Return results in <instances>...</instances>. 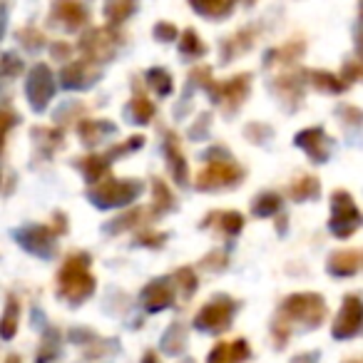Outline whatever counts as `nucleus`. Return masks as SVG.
<instances>
[{"label": "nucleus", "mask_w": 363, "mask_h": 363, "mask_svg": "<svg viewBox=\"0 0 363 363\" xmlns=\"http://www.w3.org/2000/svg\"><path fill=\"white\" fill-rule=\"evenodd\" d=\"M356 50H358V57H361V62H363V28L356 33Z\"/></svg>", "instance_id": "nucleus-42"}, {"label": "nucleus", "mask_w": 363, "mask_h": 363, "mask_svg": "<svg viewBox=\"0 0 363 363\" xmlns=\"http://www.w3.org/2000/svg\"><path fill=\"white\" fill-rule=\"evenodd\" d=\"M21 70H23V60H18L16 55L6 52V55H3V77H8V80H11V77H16Z\"/></svg>", "instance_id": "nucleus-37"}, {"label": "nucleus", "mask_w": 363, "mask_h": 363, "mask_svg": "<svg viewBox=\"0 0 363 363\" xmlns=\"http://www.w3.org/2000/svg\"><path fill=\"white\" fill-rule=\"evenodd\" d=\"M179 50L184 52V55H189V57H199V55H204V52H207V48L199 43L197 33H194L192 28H187V30L182 33V38H179Z\"/></svg>", "instance_id": "nucleus-26"}, {"label": "nucleus", "mask_w": 363, "mask_h": 363, "mask_svg": "<svg viewBox=\"0 0 363 363\" xmlns=\"http://www.w3.org/2000/svg\"><path fill=\"white\" fill-rule=\"evenodd\" d=\"M142 363H160V358L155 356V353H145V358H142Z\"/></svg>", "instance_id": "nucleus-43"}, {"label": "nucleus", "mask_w": 363, "mask_h": 363, "mask_svg": "<svg viewBox=\"0 0 363 363\" xmlns=\"http://www.w3.org/2000/svg\"><path fill=\"white\" fill-rule=\"evenodd\" d=\"M331 209H333V217H331V232L336 234L338 239H346L356 232L358 227L363 224V214L361 209L353 204L351 194L348 192H333L331 199Z\"/></svg>", "instance_id": "nucleus-5"}, {"label": "nucleus", "mask_w": 363, "mask_h": 363, "mask_svg": "<svg viewBox=\"0 0 363 363\" xmlns=\"http://www.w3.org/2000/svg\"><path fill=\"white\" fill-rule=\"evenodd\" d=\"M18 318H21V306H18V301L11 296L6 303V313H3V338H6V341H11V338L16 336Z\"/></svg>", "instance_id": "nucleus-24"}, {"label": "nucleus", "mask_w": 363, "mask_h": 363, "mask_svg": "<svg viewBox=\"0 0 363 363\" xmlns=\"http://www.w3.org/2000/svg\"><path fill=\"white\" fill-rule=\"evenodd\" d=\"M52 92H55V77H52L50 67L45 62L35 65L28 75V82H26V95H28V102L35 112H43L48 107V102L52 100Z\"/></svg>", "instance_id": "nucleus-7"}, {"label": "nucleus", "mask_w": 363, "mask_h": 363, "mask_svg": "<svg viewBox=\"0 0 363 363\" xmlns=\"http://www.w3.org/2000/svg\"><path fill=\"white\" fill-rule=\"evenodd\" d=\"M95 62L90 60H72L65 65V70L60 72V85L67 90H80V87H90L97 77Z\"/></svg>", "instance_id": "nucleus-14"}, {"label": "nucleus", "mask_w": 363, "mask_h": 363, "mask_svg": "<svg viewBox=\"0 0 363 363\" xmlns=\"http://www.w3.org/2000/svg\"><path fill=\"white\" fill-rule=\"evenodd\" d=\"M152 187H155V209H160V214L174 207V197L169 194V189H167L164 182L155 179V182H152Z\"/></svg>", "instance_id": "nucleus-29"}, {"label": "nucleus", "mask_w": 363, "mask_h": 363, "mask_svg": "<svg viewBox=\"0 0 363 363\" xmlns=\"http://www.w3.org/2000/svg\"><path fill=\"white\" fill-rule=\"evenodd\" d=\"M147 80H150V85L155 87L157 95L167 97L172 92V77L164 67H152V70L147 72Z\"/></svg>", "instance_id": "nucleus-27"}, {"label": "nucleus", "mask_w": 363, "mask_h": 363, "mask_svg": "<svg viewBox=\"0 0 363 363\" xmlns=\"http://www.w3.org/2000/svg\"><path fill=\"white\" fill-rule=\"evenodd\" d=\"M55 237L57 232H52L50 227H43V224H28L16 232L18 244L40 259H50L55 254Z\"/></svg>", "instance_id": "nucleus-8"}, {"label": "nucleus", "mask_w": 363, "mask_h": 363, "mask_svg": "<svg viewBox=\"0 0 363 363\" xmlns=\"http://www.w3.org/2000/svg\"><path fill=\"white\" fill-rule=\"evenodd\" d=\"M60 356V331L57 328H48L43 343L38 348V361L35 363H52Z\"/></svg>", "instance_id": "nucleus-19"}, {"label": "nucleus", "mask_w": 363, "mask_h": 363, "mask_svg": "<svg viewBox=\"0 0 363 363\" xmlns=\"http://www.w3.org/2000/svg\"><path fill=\"white\" fill-rule=\"evenodd\" d=\"M249 343L244 341V338H239V341L229 343V363H239V361H247L249 358Z\"/></svg>", "instance_id": "nucleus-36"}, {"label": "nucleus", "mask_w": 363, "mask_h": 363, "mask_svg": "<svg viewBox=\"0 0 363 363\" xmlns=\"http://www.w3.org/2000/svg\"><path fill=\"white\" fill-rule=\"evenodd\" d=\"M358 264H361L358 252L346 249V252L331 254V259H328V274L331 277H351V274L358 272Z\"/></svg>", "instance_id": "nucleus-17"}, {"label": "nucleus", "mask_w": 363, "mask_h": 363, "mask_svg": "<svg viewBox=\"0 0 363 363\" xmlns=\"http://www.w3.org/2000/svg\"><path fill=\"white\" fill-rule=\"evenodd\" d=\"M87 267H90V257L85 252L72 254L57 274V294L70 303H82L95 291V279L90 277Z\"/></svg>", "instance_id": "nucleus-1"}, {"label": "nucleus", "mask_w": 363, "mask_h": 363, "mask_svg": "<svg viewBox=\"0 0 363 363\" xmlns=\"http://www.w3.org/2000/svg\"><path fill=\"white\" fill-rule=\"evenodd\" d=\"M142 194V182L135 179H115V177H107L102 179L97 187H92L87 192L90 202L100 209H115V207H125L132 199H137Z\"/></svg>", "instance_id": "nucleus-3"}, {"label": "nucleus", "mask_w": 363, "mask_h": 363, "mask_svg": "<svg viewBox=\"0 0 363 363\" xmlns=\"http://www.w3.org/2000/svg\"><path fill=\"white\" fill-rule=\"evenodd\" d=\"M291 197L296 202H308V199H316L318 192H321V184H318L316 177H301L298 182H294L291 187H289Z\"/></svg>", "instance_id": "nucleus-21"}, {"label": "nucleus", "mask_w": 363, "mask_h": 363, "mask_svg": "<svg viewBox=\"0 0 363 363\" xmlns=\"http://www.w3.org/2000/svg\"><path fill=\"white\" fill-rule=\"evenodd\" d=\"M127 112H130L132 122H142V125H145V122H150L152 117H155V105H152L145 95H135L130 107H127Z\"/></svg>", "instance_id": "nucleus-23"}, {"label": "nucleus", "mask_w": 363, "mask_h": 363, "mask_svg": "<svg viewBox=\"0 0 363 363\" xmlns=\"http://www.w3.org/2000/svg\"><path fill=\"white\" fill-rule=\"evenodd\" d=\"M219 227H222L224 232L229 234V237H234V234L242 232L244 217L239 212H224V214H219Z\"/></svg>", "instance_id": "nucleus-33"}, {"label": "nucleus", "mask_w": 363, "mask_h": 363, "mask_svg": "<svg viewBox=\"0 0 363 363\" xmlns=\"http://www.w3.org/2000/svg\"><path fill=\"white\" fill-rule=\"evenodd\" d=\"M311 80L318 90H326V92H343L346 85L338 82V77H333L331 72H311Z\"/></svg>", "instance_id": "nucleus-30"}, {"label": "nucleus", "mask_w": 363, "mask_h": 363, "mask_svg": "<svg viewBox=\"0 0 363 363\" xmlns=\"http://www.w3.org/2000/svg\"><path fill=\"white\" fill-rule=\"evenodd\" d=\"M361 328H363V301L358 296H353V294H348L336 321H333V338L336 341H348Z\"/></svg>", "instance_id": "nucleus-10"}, {"label": "nucleus", "mask_w": 363, "mask_h": 363, "mask_svg": "<svg viewBox=\"0 0 363 363\" xmlns=\"http://www.w3.org/2000/svg\"><path fill=\"white\" fill-rule=\"evenodd\" d=\"M184 346H187L184 326H182V323H172V326L164 331V338H162V351L169 353V356H177Z\"/></svg>", "instance_id": "nucleus-20"}, {"label": "nucleus", "mask_w": 363, "mask_h": 363, "mask_svg": "<svg viewBox=\"0 0 363 363\" xmlns=\"http://www.w3.org/2000/svg\"><path fill=\"white\" fill-rule=\"evenodd\" d=\"M323 316H326V303L318 294H294L281 303V311H279V321H284L289 328L294 323H303V328H316L321 326Z\"/></svg>", "instance_id": "nucleus-2"}, {"label": "nucleus", "mask_w": 363, "mask_h": 363, "mask_svg": "<svg viewBox=\"0 0 363 363\" xmlns=\"http://www.w3.org/2000/svg\"><path fill=\"white\" fill-rule=\"evenodd\" d=\"M361 16H363V6H361Z\"/></svg>", "instance_id": "nucleus-46"}, {"label": "nucleus", "mask_w": 363, "mask_h": 363, "mask_svg": "<svg viewBox=\"0 0 363 363\" xmlns=\"http://www.w3.org/2000/svg\"><path fill=\"white\" fill-rule=\"evenodd\" d=\"M209 363H229V343H217L214 351L209 353Z\"/></svg>", "instance_id": "nucleus-39"}, {"label": "nucleus", "mask_w": 363, "mask_h": 363, "mask_svg": "<svg viewBox=\"0 0 363 363\" xmlns=\"http://www.w3.org/2000/svg\"><path fill=\"white\" fill-rule=\"evenodd\" d=\"M207 169L197 177V189L209 192V189H224V187H234L237 182H242L244 172L242 167H237L232 162V157L227 160H207Z\"/></svg>", "instance_id": "nucleus-6"}, {"label": "nucleus", "mask_w": 363, "mask_h": 363, "mask_svg": "<svg viewBox=\"0 0 363 363\" xmlns=\"http://www.w3.org/2000/svg\"><path fill=\"white\" fill-rule=\"evenodd\" d=\"M140 301L147 311H164L174 301V291H172V281L167 277L150 281L140 294Z\"/></svg>", "instance_id": "nucleus-13"}, {"label": "nucleus", "mask_w": 363, "mask_h": 363, "mask_svg": "<svg viewBox=\"0 0 363 363\" xmlns=\"http://www.w3.org/2000/svg\"><path fill=\"white\" fill-rule=\"evenodd\" d=\"M77 132L82 135V140L87 142V145H95L97 140H102V135H112L115 132V125H110V122H97V120H85L80 122V127H77Z\"/></svg>", "instance_id": "nucleus-22"}, {"label": "nucleus", "mask_w": 363, "mask_h": 363, "mask_svg": "<svg viewBox=\"0 0 363 363\" xmlns=\"http://www.w3.org/2000/svg\"><path fill=\"white\" fill-rule=\"evenodd\" d=\"M164 157L167 164H169V172L179 184H187V162H184V155H182L179 145L172 135H167L164 140Z\"/></svg>", "instance_id": "nucleus-16"}, {"label": "nucleus", "mask_w": 363, "mask_h": 363, "mask_svg": "<svg viewBox=\"0 0 363 363\" xmlns=\"http://www.w3.org/2000/svg\"><path fill=\"white\" fill-rule=\"evenodd\" d=\"M164 242V234H142L140 239H137V244H150V247H160V244Z\"/></svg>", "instance_id": "nucleus-40"}, {"label": "nucleus", "mask_w": 363, "mask_h": 363, "mask_svg": "<svg viewBox=\"0 0 363 363\" xmlns=\"http://www.w3.org/2000/svg\"><path fill=\"white\" fill-rule=\"evenodd\" d=\"M346 363H363V361H346Z\"/></svg>", "instance_id": "nucleus-45"}, {"label": "nucleus", "mask_w": 363, "mask_h": 363, "mask_svg": "<svg viewBox=\"0 0 363 363\" xmlns=\"http://www.w3.org/2000/svg\"><path fill=\"white\" fill-rule=\"evenodd\" d=\"M130 13H135L132 3H110V6H105V16L110 23H122Z\"/></svg>", "instance_id": "nucleus-34"}, {"label": "nucleus", "mask_w": 363, "mask_h": 363, "mask_svg": "<svg viewBox=\"0 0 363 363\" xmlns=\"http://www.w3.org/2000/svg\"><path fill=\"white\" fill-rule=\"evenodd\" d=\"M294 145L301 147L303 152H308V157L313 162H326L328 155H331V140H328L321 127H308V130L298 132L294 137Z\"/></svg>", "instance_id": "nucleus-12"}, {"label": "nucleus", "mask_w": 363, "mask_h": 363, "mask_svg": "<svg viewBox=\"0 0 363 363\" xmlns=\"http://www.w3.org/2000/svg\"><path fill=\"white\" fill-rule=\"evenodd\" d=\"M87 21V8L80 3H55L52 6V23H62L67 30H77L85 26Z\"/></svg>", "instance_id": "nucleus-15"}, {"label": "nucleus", "mask_w": 363, "mask_h": 363, "mask_svg": "<svg viewBox=\"0 0 363 363\" xmlns=\"http://www.w3.org/2000/svg\"><path fill=\"white\" fill-rule=\"evenodd\" d=\"M237 311V301L229 296H214L209 303H204L202 311L194 318V328L207 333H222L232 326V316Z\"/></svg>", "instance_id": "nucleus-4"}, {"label": "nucleus", "mask_w": 363, "mask_h": 363, "mask_svg": "<svg viewBox=\"0 0 363 363\" xmlns=\"http://www.w3.org/2000/svg\"><path fill=\"white\" fill-rule=\"evenodd\" d=\"M6 363H21V358H18L16 353H11V356L6 358Z\"/></svg>", "instance_id": "nucleus-44"}, {"label": "nucleus", "mask_w": 363, "mask_h": 363, "mask_svg": "<svg viewBox=\"0 0 363 363\" xmlns=\"http://www.w3.org/2000/svg\"><path fill=\"white\" fill-rule=\"evenodd\" d=\"M52 55L67 60V55H70V48H67L65 43H57V45H52Z\"/></svg>", "instance_id": "nucleus-41"}, {"label": "nucleus", "mask_w": 363, "mask_h": 363, "mask_svg": "<svg viewBox=\"0 0 363 363\" xmlns=\"http://www.w3.org/2000/svg\"><path fill=\"white\" fill-rule=\"evenodd\" d=\"M77 167L82 169V174H85V179L90 182V184H100V182L105 179L107 167H110V157H100V155L85 157V160H80Z\"/></svg>", "instance_id": "nucleus-18"}, {"label": "nucleus", "mask_w": 363, "mask_h": 363, "mask_svg": "<svg viewBox=\"0 0 363 363\" xmlns=\"http://www.w3.org/2000/svg\"><path fill=\"white\" fill-rule=\"evenodd\" d=\"M232 3H192V11L194 13H202L207 18H222L232 13Z\"/></svg>", "instance_id": "nucleus-28"}, {"label": "nucleus", "mask_w": 363, "mask_h": 363, "mask_svg": "<svg viewBox=\"0 0 363 363\" xmlns=\"http://www.w3.org/2000/svg\"><path fill=\"white\" fill-rule=\"evenodd\" d=\"M209 92H212V100L217 102V105H224L229 112H234L239 105H242L244 97H247V92H249V75L244 72V75H237L227 82L212 85Z\"/></svg>", "instance_id": "nucleus-11"}, {"label": "nucleus", "mask_w": 363, "mask_h": 363, "mask_svg": "<svg viewBox=\"0 0 363 363\" xmlns=\"http://www.w3.org/2000/svg\"><path fill=\"white\" fill-rule=\"evenodd\" d=\"M18 40H21L28 50H38V48H43L45 38H43V33H38L35 28H23V30L18 33Z\"/></svg>", "instance_id": "nucleus-35"}, {"label": "nucleus", "mask_w": 363, "mask_h": 363, "mask_svg": "<svg viewBox=\"0 0 363 363\" xmlns=\"http://www.w3.org/2000/svg\"><path fill=\"white\" fill-rule=\"evenodd\" d=\"M155 35L160 38L162 43L177 40V28L169 26V23H160V26H155Z\"/></svg>", "instance_id": "nucleus-38"}, {"label": "nucleus", "mask_w": 363, "mask_h": 363, "mask_svg": "<svg viewBox=\"0 0 363 363\" xmlns=\"http://www.w3.org/2000/svg\"><path fill=\"white\" fill-rule=\"evenodd\" d=\"M279 209H281V197L274 192H267V194H262V197H257L252 212L257 214V217H272V214H277Z\"/></svg>", "instance_id": "nucleus-25"}, {"label": "nucleus", "mask_w": 363, "mask_h": 363, "mask_svg": "<svg viewBox=\"0 0 363 363\" xmlns=\"http://www.w3.org/2000/svg\"><path fill=\"white\" fill-rule=\"evenodd\" d=\"M80 50L85 60L90 62H105L115 55L117 50V38L107 28H92L80 38Z\"/></svg>", "instance_id": "nucleus-9"}, {"label": "nucleus", "mask_w": 363, "mask_h": 363, "mask_svg": "<svg viewBox=\"0 0 363 363\" xmlns=\"http://www.w3.org/2000/svg\"><path fill=\"white\" fill-rule=\"evenodd\" d=\"M177 284H179V294H182V298H189L194 294V289H197V277H194V272L189 267H184V269H179L177 272Z\"/></svg>", "instance_id": "nucleus-31"}, {"label": "nucleus", "mask_w": 363, "mask_h": 363, "mask_svg": "<svg viewBox=\"0 0 363 363\" xmlns=\"http://www.w3.org/2000/svg\"><path fill=\"white\" fill-rule=\"evenodd\" d=\"M142 217H145V209H132L130 214H122L117 222L107 224L105 232H125L127 227H135V224H140Z\"/></svg>", "instance_id": "nucleus-32"}]
</instances>
